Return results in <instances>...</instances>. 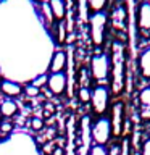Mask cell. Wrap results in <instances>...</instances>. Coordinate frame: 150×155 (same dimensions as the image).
I'll return each mask as SVG.
<instances>
[{"instance_id": "23", "label": "cell", "mask_w": 150, "mask_h": 155, "mask_svg": "<svg viewBox=\"0 0 150 155\" xmlns=\"http://www.w3.org/2000/svg\"><path fill=\"white\" fill-rule=\"evenodd\" d=\"M47 78H48L47 73H42V74H39V76L34 78V79L31 81V84L36 86V87H39V89H44V87L47 86Z\"/></svg>"}, {"instance_id": "18", "label": "cell", "mask_w": 150, "mask_h": 155, "mask_svg": "<svg viewBox=\"0 0 150 155\" xmlns=\"http://www.w3.org/2000/svg\"><path fill=\"white\" fill-rule=\"evenodd\" d=\"M108 0H87L89 5V15H95V13H102L103 8L106 7Z\"/></svg>"}, {"instance_id": "8", "label": "cell", "mask_w": 150, "mask_h": 155, "mask_svg": "<svg viewBox=\"0 0 150 155\" xmlns=\"http://www.w3.org/2000/svg\"><path fill=\"white\" fill-rule=\"evenodd\" d=\"M47 89L53 95H63L68 89V79L66 73H55V74H48L47 78Z\"/></svg>"}, {"instance_id": "7", "label": "cell", "mask_w": 150, "mask_h": 155, "mask_svg": "<svg viewBox=\"0 0 150 155\" xmlns=\"http://www.w3.org/2000/svg\"><path fill=\"white\" fill-rule=\"evenodd\" d=\"M68 66V52L63 48H58L52 53L50 61H48V74H55V73H65Z\"/></svg>"}, {"instance_id": "6", "label": "cell", "mask_w": 150, "mask_h": 155, "mask_svg": "<svg viewBox=\"0 0 150 155\" xmlns=\"http://www.w3.org/2000/svg\"><path fill=\"white\" fill-rule=\"evenodd\" d=\"M126 105L124 102L116 100L111 105V116H110V124H111V136L113 137H119L123 136V128H124V121H126Z\"/></svg>"}, {"instance_id": "21", "label": "cell", "mask_w": 150, "mask_h": 155, "mask_svg": "<svg viewBox=\"0 0 150 155\" xmlns=\"http://www.w3.org/2000/svg\"><path fill=\"white\" fill-rule=\"evenodd\" d=\"M139 102L142 105V108H150V86L144 87L139 92Z\"/></svg>"}, {"instance_id": "2", "label": "cell", "mask_w": 150, "mask_h": 155, "mask_svg": "<svg viewBox=\"0 0 150 155\" xmlns=\"http://www.w3.org/2000/svg\"><path fill=\"white\" fill-rule=\"evenodd\" d=\"M90 78L97 86H106L110 82V57L97 50L90 60Z\"/></svg>"}, {"instance_id": "24", "label": "cell", "mask_w": 150, "mask_h": 155, "mask_svg": "<svg viewBox=\"0 0 150 155\" xmlns=\"http://www.w3.org/2000/svg\"><path fill=\"white\" fill-rule=\"evenodd\" d=\"M89 73H87L86 68H81V71H79V87H89Z\"/></svg>"}, {"instance_id": "17", "label": "cell", "mask_w": 150, "mask_h": 155, "mask_svg": "<svg viewBox=\"0 0 150 155\" xmlns=\"http://www.w3.org/2000/svg\"><path fill=\"white\" fill-rule=\"evenodd\" d=\"M13 131H15V123L11 120H2L0 121V139L2 140L10 137V136L13 134Z\"/></svg>"}, {"instance_id": "14", "label": "cell", "mask_w": 150, "mask_h": 155, "mask_svg": "<svg viewBox=\"0 0 150 155\" xmlns=\"http://www.w3.org/2000/svg\"><path fill=\"white\" fill-rule=\"evenodd\" d=\"M53 32L52 34V39L55 41L57 44H66V37H68V29H66V23L65 21H58L53 28Z\"/></svg>"}, {"instance_id": "29", "label": "cell", "mask_w": 150, "mask_h": 155, "mask_svg": "<svg viewBox=\"0 0 150 155\" xmlns=\"http://www.w3.org/2000/svg\"><path fill=\"white\" fill-rule=\"evenodd\" d=\"M140 118H142L144 121H148L150 123V108H142V111H140Z\"/></svg>"}, {"instance_id": "28", "label": "cell", "mask_w": 150, "mask_h": 155, "mask_svg": "<svg viewBox=\"0 0 150 155\" xmlns=\"http://www.w3.org/2000/svg\"><path fill=\"white\" fill-rule=\"evenodd\" d=\"M140 155H150V139H147L142 145V152H140Z\"/></svg>"}, {"instance_id": "22", "label": "cell", "mask_w": 150, "mask_h": 155, "mask_svg": "<svg viewBox=\"0 0 150 155\" xmlns=\"http://www.w3.org/2000/svg\"><path fill=\"white\" fill-rule=\"evenodd\" d=\"M24 95L28 97V99H39V95H41V89L36 86H32L31 82L29 84L24 86V92H23Z\"/></svg>"}, {"instance_id": "12", "label": "cell", "mask_w": 150, "mask_h": 155, "mask_svg": "<svg viewBox=\"0 0 150 155\" xmlns=\"http://www.w3.org/2000/svg\"><path fill=\"white\" fill-rule=\"evenodd\" d=\"M19 107L16 104V100H11V99H5L0 102V116H3L5 120H10L11 116H15L18 113Z\"/></svg>"}, {"instance_id": "20", "label": "cell", "mask_w": 150, "mask_h": 155, "mask_svg": "<svg viewBox=\"0 0 150 155\" xmlns=\"http://www.w3.org/2000/svg\"><path fill=\"white\" fill-rule=\"evenodd\" d=\"M76 95H77V100H79L82 105H87L90 102L92 91L89 89V87H79V89L76 91Z\"/></svg>"}, {"instance_id": "3", "label": "cell", "mask_w": 150, "mask_h": 155, "mask_svg": "<svg viewBox=\"0 0 150 155\" xmlns=\"http://www.w3.org/2000/svg\"><path fill=\"white\" fill-rule=\"evenodd\" d=\"M106 15L95 13L89 16V31H90V41L95 47H102L105 42V31H106Z\"/></svg>"}, {"instance_id": "36", "label": "cell", "mask_w": 150, "mask_h": 155, "mask_svg": "<svg viewBox=\"0 0 150 155\" xmlns=\"http://www.w3.org/2000/svg\"><path fill=\"white\" fill-rule=\"evenodd\" d=\"M0 121H2V118H0Z\"/></svg>"}, {"instance_id": "11", "label": "cell", "mask_w": 150, "mask_h": 155, "mask_svg": "<svg viewBox=\"0 0 150 155\" xmlns=\"http://www.w3.org/2000/svg\"><path fill=\"white\" fill-rule=\"evenodd\" d=\"M139 73L142 79L150 81V48H145L139 55Z\"/></svg>"}, {"instance_id": "9", "label": "cell", "mask_w": 150, "mask_h": 155, "mask_svg": "<svg viewBox=\"0 0 150 155\" xmlns=\"http://www.w3.org/2000/svg\"><path fill=\"white\" fill-rule=\"evenodd\" d=\"M0 87H2V94L7 97V99L16 100L18 97L23 95V84L10 79H2L0 81Z\"/></svg>"}, {"instance_id": "34", "label": "cell", "mask_w": 150, "mask_h": 155, "mask_svg": "<svg viewBox=\"0 0 150 155\" xmlns=\"http://www.w3.org/2000/svg\"><path fill=\"white\" fill-rule=\"evenodd\" d=\"M0 91H2V87H0ZM0 94H2V92H0Z\"/></svg>"}, {"instance_id": "26", "label": "cell", "mask_w": 150, "mask_h": 155, "mask_svg": "<svg viewBox=\"0 0 150 155\" xmlns=\"http://www.w3.org/2000/svg\"><path fill=\"white\" fill-rule=\"evenodd\" d=\"M89 155H108V149L103 147V145H92Z\"/></svg>"}, {"instance_id": "25", "label": "cell", "mask_w": 150, "mask_h": 155, "mask_svg": "<svg viewBox=\"0 0 150 155\" xmlns=\"http://www.w3.org/2000/svg\"><path fill=\"white\" fill-rule=\"evenodd\" d=\"M119 155H131V139L124 137V140L119 145Z\"/></svg>"}, {"instance_id": "16", "label": "cell", "mask_w": 150, "mask_h": 155, "mask_svg": "<svg viewBox=\"0 0 150 155\" xmlns=\"http://www.w3.org/2000/svg\"><path fill=\"white\" fill-rule=\"evenodd\" d=\"M76 7H77V19L86 24L89 23V5H87V0H76Z\"/></svg>"}, {"instance_id": "19", "label": "cell", "mask_w": 150, "mask_h": 155, "mask_svg": "<svg viewBox=\"0 0 150 155\" xmlns=\"http://www.w3.org/2000/svg\"><path fill=\"white\" fill-rule=\"evenodd\" d=\"M28 126L31 128V131H34V133H41V131H44V128H45V121H44L42 116H32V118L28 121Z\"/></svg>"}, {"instance_id": "27", "label": "cell", "mask_w": 150, "mask_h": 155, "mask_svg": "<svg viewBox=\"0 0 150 155\" xmlns=\"http://www.w3.org/2000/svg\"><path fill=\"white\" fill-rule=\"evenodd\" d=\"M108 155H119V144H111L108 149Z\"/></svg>"}, {"instance_id": "32", "label": "cell", "mask_w": 150, "mask_h": 155, "mask_svg": "<svg viewBox=\"0 0 150 155\" xmlns=\"http://www.w3.org/2000/svg\"><path fill=\"white\" fill-rule=\"evenodd\" d=\"M140 37L145 39V41H148L150 39V31L148 29H140Z\"/></svg>"}, {"instance_id": "13", "label": "cell", "mask_w": 150, "mask_h": 155, "mask_svg": "<svg viewBox=\"0 0 150 155\" xmlns=\"http://www.w3.org/2000/svg\"><path fill=\"white\" fill-rule=\"evenodd\" d=\"M139 28L150 31V3L144 2L139 7Z\"/></svg>"}, {"instance_id": "1", "label": "cell", "mask_w": 150, "mask_h": 155, "mask_svg": "<svg viewBox=\"0 0 150 155\" xmlns=\"http://www.w3.org/2000/svg\"><path fill=\"white\" fill-rule=\"evenodd\" d=\"M128 63H126V47L123 42L115 41L111 44V60H110V94L121 95L126 89V74H128Z\"/></svg>"}, {"instance_id": "30", "label": "cell", "mask_w": 150, "mask_h": 155, "mask_svg": "<svg viewBox=\"0 0 150 155\" xmlns=\"http://www.w3.org/2000/svg\"><path fill=\"white\" fill-rule=\"evenodd\" d=\"M52 155H66V149L65 147H58V145H57V147L53 149V153Z\"/></svg>"}, {"instance_id": "4", "label": "cell", "mask_w": 150, "mask_h": 155, "mask_svg": "<svg viewBox=\"0 0 150 155\" xmlns=\"http://www.w3.org/2000/svg\"><path fill=\"white\" fill-rule=\"evenodd\" d=\"M90 104H92L90 107H92L94 115L103 116L110 105V87L108 86H95L92 89Z\"/></svg>"}, {"instance_id": "33", "label": "cell", "mask_w": 150, "mask_h": 155, "mask_svg": "<svg viewBox=\"0 0 150 155\" xmlns=\"http://www.w3.org/2000/svg\"><path fill=\"white\" fill-rule=\"evenodd\" d=\"M50 116H53V111H50V110H45V108L42 110V118H50Z\"/></svg>"}, {"instance_id": "15", "label": "cell", "mask_w": 150, "mask_h": 155, "mask_svg": "<svg viewBox=\"0 0 150 155\" xmlns=\"http://www.w3.org/2000/svg\"><path fill=\"white\" fill-rule=\"evenodd\" d=\"M126 8L124 7H118L113 12V15H111V23H113V26L116 28V29H124L126 31Z\"/></svg>"}, {"instance_id": "37", "label": "cell", "mask_w": 150, "mask_h": 155, "mask_svg": "<svg viewBox=\"0 0 150 155\" xmlns=\"http://www.w3.org/2000/svg\"><path fill=\"white\" fill-rule=\"evenodd\" d=\"M0 140H2V139H0Z\"/></svg>"}, {"instance_id": "35", "label": "cell", "mask_w": 150, "mask_h": 155, "mask_svg": "<svg viewBox=\"0 0 150 155\" xmlns=\"http://www.w3.org/2000/svg\"><path fill=\"white\" fill-rule=\"evenodd\" d=\"M0 79H2V76H0Z\"/></svg>"}, {"instance_id": "5", "label": "cell", "mask_w": 150, "mask_h": 155, "mask_svg": "<svg viewBox=\"0 0 150 155\" xmlns=\"http://www.w3.org/2000/svg\"><path fill=\"white\" fill-rule=\"evenodd\" d=\"M90 136H92V140H94V145H105L110 142L111 139V124H110V120L108 118H97L94 123H92V128H90Z\"/></svg>"}, {"instance_id": "10", "label": "cell", "mask_w": 150, "mask_h": 155, "mask_svg": "<svg viewBox=\"0 0 150 155\" xmlns=\"http://www.w3.org/2000/svg\"><path fill=\"white\" fill-rule=\"evenodd\" d=\"M48 7H50V12L53 15V19L58 21H65L66 18V2L65 0H48Z\"/></svg>"}, {"instance_id": "31", "label": "cell", "mask_w": 150, "mask_h": 155, "mask_svg": "<svg viewBox=\"0 0 150 155\" xmlns=\"http://www.w3.org/2000/svg\"><path fill=\"white\" fill-rule=\"evenodd\" d=\"M41 95H44L45 99H52V97H53V94H52V92L47 89V87H44V89H41Z\"/></svg>"}]
</instances>
